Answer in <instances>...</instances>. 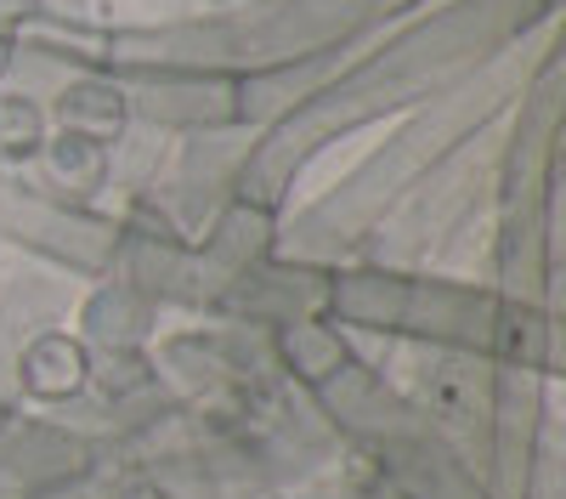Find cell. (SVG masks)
Returning a JSON list of instances; mask_svg holds the SVG:
<instances>
[{"label": "cell", "instance_id": "6da1fadb", "mask_svg": "<svg viewBox=\"0 0 566 499\" xmlns=\"http://www.w3.org/2000/svg\"><path fill=\"white\" fill-rule=\"evenodd\" d=\"M40 148V114L23 97H0V154L23 159Z\"/></svg>", "mask_w": 566, "mask_h": 499}]
</instances>
